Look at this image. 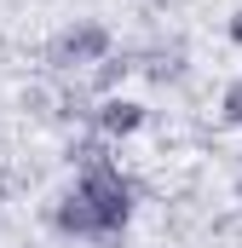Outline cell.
Returning <instances> with one entry per match:
<instances>
[{
    "label": "cell",
    "mask_w": 242,
    "mask_h": 248,
    "mask_svg": "<svg viewBox=\"0 0 242 248\" xmlns=\"http://www.w3.org/2000/svg\"><path fill=\"white\" fill-rule=\"evenodd\" d=\"M81 202H87V214H92V225H98V237H110L127 225V214H133V185L121 179L116 162H104V168H81Z\"/></svg>",
    "instance_id": "6da1fadb"
},
{
    "label": "cell",
    "mask_w": 242,
    "mask_h": 248,
    "mask_svg": "<svg viewBox=\"0 0 242 248\" xmlns=\"http://www.w3.org/2000/svg\"><path fill=\"white\" fill-rule=\"evenodd\" d=\"M110 58V29L104 23H92V17H81V23H69L58 41H52V63H75V69H87V63H104Z\"/></svg>",
    "instance_id": "7a4b0ae2"
},
{
    "label": "cell",
    "mask_w": 242,
    "mask_h": 248,
    "mask_svg": "<svg viewBox=\"0 0 242 248\" xmlns=\"http://www.w3.org/2000/svg\"><path fill=\"white\" fill-rule=\"evenodd\" d=\"M92 122H98L104 139H127V133L144 127V104H133V98H116V93H110V98L92 110Z\"/></svg>",
    "instance_id": "3957f363"
},
{
    "label": "cell",
    "mask_w": 242,
    "mask_h": 248,
    "mask_svg": "<svg viewBox=\"0 0 242 248\" xmlns=\"http://www.w3.org/2000/svg\"><path fill=\"white\" fill-rule=\"evenodd\" d=\"M219 122H225V127H242V75L219 93Z\"/></svg>",
    "instance_id": "277c9868"
},
{
    "label": "cell",
    "mask_w": 242,
    "mask_h": 248,
    "mask_svg": "<svg viewBox=\"0 0 242 248\" xmlns=\"http://www.w3.org/2000/svg\"><path fill=\"white\" fill-rule=\"evenodd\" d=\"M231 35H237V41H242V12H237V23H231Z\"/></svg>",
    "instance_id": "5b68a950"
}]
</instances>
